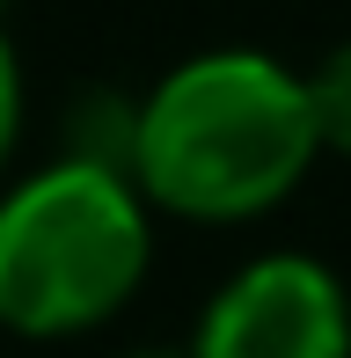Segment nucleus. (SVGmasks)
Masks as SVG:
<instances>
[{"label":"nucleus","mask_w":351,"mask_h":358,"mask_svg":"<svg viewBox=\"0 0 351 358\" xmlns=\"http://www.w3.org/2000/svg\"><path fill=\"white\" fill-rule=\"evenodd\" d=\"M322 169L308 80L264 44H205L132 95V190L154 220L257 227Z\"/></svg>","instance_id":"1"},{"label":"nucleus","mask_w":351,"mask_h":358,"mask_svg":"<svg viewBox=\"0 0 351 358\" xmlns=\"http://www.w3.org/2000/svg\"><path fill=\"white\" fill-rule=\"evenodd\" d=\"M154 271V213L117 169L37 161L0 183V329L22 344L95 336Z\"/></svg>","instance_id":"2"},{"label":"nucleus","mask_w":351,"mask_h":358,"mask_svg":"<svg viewBox=\"0 0 351 358\" xmlns=\"http://www.w3.org/2000/svg\"><path fill=\"white\" fill-rule=\"evenodd\" d=\"M190 358H351V285L308 249H257L213 285Z\"/></svg>","instance_id":"3"},{"label":"nucleus","mask_w":351,"mask_h":358,"mask_svg":"<svg viewBox=\"0 0 351 358\" xmlns=\"http://www.w3.org/2000/svg\"><path fill=\"white\" fill-rule=\"evenodd\" d=\"M59 154L124 176L132 169V88H81L66 103V117H59Z\"/></svg>","instance_id":"4"},{"label":"nucleus","mask_w":351,"mask_h":358,"mask_svg":"<svg viewBox=\"0 0 351 358\" xmlns=\"http://www.w3.org/2000/svg\"><path fill=\"white\" fill-rule=\"evenodd\" d=\"M308 80V117H315V146L351 161V37H337L315 66H300Z\"/></svg>","instance_id":"5"},{"label":"nucleus","mask_w":351,"mask_h":358,"mask_svg":"<svg viewBox=\"0 0 351 358\" xmlns=\"http://www.w3.org/2000/svg\"><path fill=\"white\" fill-rule=\"evenodd\" d=\"M29 132V80H22V52H15L8 22H0V183L15 169V146Z\"/></svg>","instance_id":"6"},{"label":"nucleus","mask_w":351,"mask_h":358,"mask_svg":"<svg viewBox=\"0 0 351 358\" xmlns=\"http://www.w3.org/2000/svg\"><path fill=\"white\" fill-rule=\"evenodd\" d=\"M110 358H190L183 344H132V351H110Z\"/></svg>","instance_id":"7"},{"label":"nucleus","mask_w":351,"mask_h":358,"mask_svg":"<svg viewBox=\"0 0 351 358\" xmlns=\"http://www.w3.org/2000/svg\"><path fill=\"white\" fill-rule=\"evenodd\" d=\"M8 8H15V0H0V22H8Z\"/></svg>","instance_id":"8"}]
</instances>
